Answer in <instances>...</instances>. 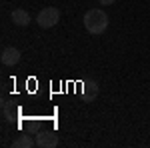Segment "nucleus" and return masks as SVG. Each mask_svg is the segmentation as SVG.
<instances>
[{"mask_svg": "<svg viewBox=\"0 0 150 148\" xmlns=\"http://www.w3.org/2000/svg\"><path fill=\"white\" fill-rule=\"evenodd\" d=\"M0 60H2L4 66H14V64H18V60H20V50L14 48V46H8V48L2 50Z\"/></svg>", "mask_w": 150, "mask_h": 148, "instance_id": "20e7f679", "label": "nucleus"}, {"mask_svg": "<svg viewBox=\"0 0 150 148\" xmlns=\"http://www.w3.org/2000/svg\"><path fill=\"white\" fill-rule=\"evenodd\" d=\"M98 2H100V4H102V6H108V4H112V2H114V0H98Z\"/></svg>", "mask_w": 150, "mask_h": 148, "instance_id": "0eeeda50", "label": "nucleus"}, {"mask_svg": "<svg viewBox=\"0 0 150 148\" xmlns=\"http://www.w3.org/2000/svg\"><path fill=\"white\" fill-rule=\"evenodd\" d=\"M10 18L16 26H28L30 24V14L26 10H22V8H14L10 12Z\"/></svg>", "mask_w": 150, "mask_h": 148, "instance_id": "39448f33", "label": "nucleus"}, {"mask_svg": "<svg viewBox=\"0 0 150 148\" xmlns=\"http://www.w3.org/2000/svg\"><path fill=\"white\" fill-rule=\"evenodd\" d=\"M34 144H36V140H32L28 134H20V136L12 142V148H32Z\"/></svg>", "mask_w": 150, "mask_h": 148, "instance_id": "423d86ee", "label": "nucleus"}, {"mask_svg": "<svg viewBox=\"0 0 150 148\" xmlns=\"http://www.w3.org/2000/svg\"><path fill=\"white\" fill-rule=\"evenodd\" d=\"M36 146L40 148H54L58 146V134L52 130H42L36 134Z\"/></svg>", "mask_w": 150, "mask_h": 148, "instance_id": "7ed1b4c3", "label": "nucleus"}, {"mask_svg": "<svg viewBox=\"0 0 150 148\" xmlns=\"http://www.w3.org/2000/svg\"><path fill=\"white\" fill-rule=\"evenodd\" d=\"M58 20H60V10H58L56 6H46V8H42V10L38 12V16H36V22H38L40 28H52Z\"/></svg>", "mask_w": 150, "mask_h": 148, "instance_id": "f03ea898", "label": "nucleus"}, {"mask_svg": "<svg viewBox=\"0 0 150 148\" xmlns=\"http://www.w3.org/2000/svg\"><path fill=\"white\" fill-rule=\"evenodd\" d=\"M82 22H84V28L90 34H102L108 28V14L100 8H90V10H86Z\"/></svg>", "mask_w": 150, "mask_h": 148, "instance_id": "f257e3e1", "label": "nucleus"}]
</instances>
